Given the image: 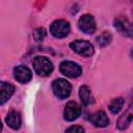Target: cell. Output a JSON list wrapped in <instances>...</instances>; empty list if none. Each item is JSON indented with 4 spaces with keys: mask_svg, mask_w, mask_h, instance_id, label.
Returning <instances> with one entry per match:
<instances>
[{
    "mask_svg": "<svg viewBox=\"0 0 133 133\" xmlns=\"http://www.w3.org/2000/svg\"><path fill=\"white\" fill-rule=\"evenodd\" d=\"M33 69L39 76H48L53 71V63L45 56H36L33 59Z\"/></svg>",
    "mask_w": 133,
    "mask_h": 133,
    "instance_id": "cell-1",
    "label": "cell"
},
{
    "mask_svg": "<svg viewBox=\"0 0 133 133\" xmlns=\"http://www.w3.org/2000/svg\"><path fill=\"white\" fill-rule=\"evenodd\" d=\"M52 89L54 95L59 99H65L70 96L72 86L65 79H56L52 83Z\"/></svg>",
    "mask_w": 133,
    "mask_h": 133,
    "instance_id": "cell-2",
    "label": "cell"
},
{
    "mask_svg": "<svg viewBox=\"0 0 133 133\" xmlns=\"http://www.w3.org/2000/svg\"><path fill=\"white\" fill-rule=\"evenodd\" d=\"M70 47L74 52L84 57H89L94 54V47L87 41H82V39L74 41L70 44Z\"/></svg>",
    "mask_w": 133,
    "mask_h": 133,
    "instance_id": "cell-3",
    "label": "cell"
},
{
    "mask_svg": "<svg viewBox=\"0 0 133 133\" xmlns=\"http://www.w3.org/2000/svg\"><path fill=\"white\" fill-rule=\"evenodd\" d=\"M70 24L64 20H56L50 26V32L57 38L65 37L70 33Z\"/></svg>",
    "mask_w": 133,
    "mask_h": 133,
    "instance_id": "cell-4",
    "label": "cell"
},
{
    "mask_svg": "<svg viewBox=\"0 0 133 133\" xmlns=\"http://www.w3.org/2000/svg\"><path fill=\"white\" fill-rule=\"evenodd\" d=\"M59 70L62 75L69 78H77L81 75L82 69L81 66L74 61H62L59 65Z\"/></svg>",
    "mask_w": 133,
    "mask_h": 133,
    "instance_id": "cell-5",
    "label": "cell"
},
{
    "mask_svg": "<svg viewBox=\"0 0 133 133\" xmlns=\"http://www.w3.org/2000/svg\"><path fill=\"white\" fill-rule=\"evenodd\" d=\"M114 27L123 35L133 37V23H131L126 18H123V17L116 18L114 20Z\"/></svg>",
    "mask_w": 133,
    "mask_h": 133,
    "instance_id": "cell-6",
    "label": "cell"
},
{
    "mask_svg": "<svg viewBox=\"0 0 133 133\" xmlns=\"http://www.w3.org/2000/svg\"><path fill=\"white\" fill-rule=\"evenodd\" d=\"M78 27L86 34L94 33L96 30V22L94 17L90 15H83L78 21Z\"/></svg>",
    "mask_w": 133,
    "mask_h": 133,
    "instance_id": "cell-7",
    "label": "cell"
},
{
    "mask_svg": "<svg viewBox=\"0 0 133 133\" xmlns=\"http://www.w3.org/2000/svg\"><path fill=\"white\" fill-rule=\"evenodd\" d=\"M80 114H81V108L76 102L70 101L66 103L64 107V111H63V116L66 121L73 122L76 118H78Z\"/></svg>",
    "mask_w": 133,
    "mask_h": 133,
    "instance_id": "cell-8",
    "label": "cell"
},
{
    "mask_svg": "<svg viewBox=\"0 0 133 133\" xmlns=\"http://www.w3.org/2000/svg\"><path fill=\"white\" fill-rule=\"evenodd\" d=\"M14 76L15 79L20 83H27L31 80L32 73L31 71L25 65H18L14 69Z\"/></svg>",
    "mask_w": 133,
    "mask_h": 133,
    "instance_id": "cell-9",
    "label": "cell"
},
{
    "mask_svg": "<svg viewBox=\"0 0 133 133\" xmlns=\"http://www.w3.org/2000/svg\"><path fill=\"white\" fill-rule=\"evenodd\" d=\"M89 122L95 125L96 127H100V128H104L107 127L109 125V119L108 116L106 115V113L104 111H96L95 113H92L89 117H88Z\"/></svg>",
    "mask_w": 133,
    "mask_h": 133,
    "instance_id": "cell-10",
    "label": "cell"
},
{
    "mask_svg": "<svg viewBox=\"0 0 133 133\" xmlns=\"http://www.w3.org/2000/svg\"><path fill=\"white\" fill-rule=\"evenodd\" d=\"M15 87L10 83L1 81L0 82V103L3 105L14 94Z\"/></svg>",
    "mask_w": 133,
    "mask_h": 133,
    "instance_id": "cell-11",
    "label": "cell"
},
{
    "mask_svg": "<svg viewBox=\"0 0 133 133\" xmlns=\"http://www.w3.org/2000/svg\"><path fill=\"white\" fill-rule=\"evenodd\" d=\"M5 122L11 129L17 130L21 127V123H22L21 114L16 110H11V111L8 112V114L5 118Z\"/></svg>",
    "mask_w": 133,
    "mask_h": 133,
    "instance_id": "cell-12",
    "label": "cell"
},
{
    "mask_svg": "<svg viewBox=\"0 0 133 133\" xmlns=\"http://www.w3.org/2000/svg\"><path fill=\"white\" fill-rule=\"evenodd\" d=\"M132 119H133V105H131L129 107V109L118 118L116 125H117V127L119 129H125L131 123Z\"/></svg>",
    "mask_w": 133,
    "mask_h": 133,
    "instance_id": "cell-13",
    "label": "cell"
},
{
    "mask_svg": "<svg viewBox=\"0 0 133 133\" xmlns=\"http://www.w3.org/2000/svg\"><path fill=\"white\" fill-rule=\"evenodd\" d=\"M79 97L81 99L82 104L85 105V106L94 103V97L91 95V91L88 88V86H86V85H82L80 87V89H79Z\"/></svg>",
    "mask_w": 133,
    "mask_h": 133,
    "instance_id": "cell-14",
    "label": "cell"
},
{
    "mask_svg": "<svg viewBox=\"0 0 133 133\" xmlns=\"http://www.w3.org/2000/svg\"><path fill=\"white\" fill-rule=\"evenodd\" d=\"M123 105H124V99L123 98H116V99H113L110 102L108 108H109L111 113L116 114L121 111V109L123 108Z\"/></svg>",
    "mask_w": 133,
    "mask_h": 133,
    "instance_id": "cell-15",
    "label": "cell"
},
{
    "mask_svg": "<svg viewBox=\"0 0 133 133\" xmlns=\"http://www.w3.org/2000/svg\"><path fill=\"white\" fill-rule=\"evenodd\" d=\"M111 41V35L108 32H103L100 36L97 37V42L100 46H106L110 43Z\"/></svg>",
    "mask_w": 133,
    "mask_h": 133,
    "instance_id": "cell-16",
    "label": "cell"
},
{
    "mask_svg": "<svg viewBox=\"0 0 133 133\" xmlns=\"http://www.w3.org/2000/svg\"><path fill=\"white\" fill-rule=\"evenodd\" d=\"M45 35H46V32H45V30L43 29V28H37L36 30H35V32H34V37H35V39L36 41H42L44 37H45Z\"/></svg>",
    "mask_w": 133,
    "mask_h": 133,
    "instance_id": "cell-17",
    "label": "cell"
},
{
    "mask_svg": "<svg viewBox=\"0 0 133 133\" xmlns=\"http://www.w3.org/2000/svg\"><path fill=\"white\" fill-rule=\"evenodd\" d=\"M65 131L66 132H84V129L83 127H80V126H72L68 128Z\"/></svg>",
    "mask_w": 133,
    "mask_h": 133,
    "instance_id": "cell-18",
    "label": "cell"
}]
</instances>
